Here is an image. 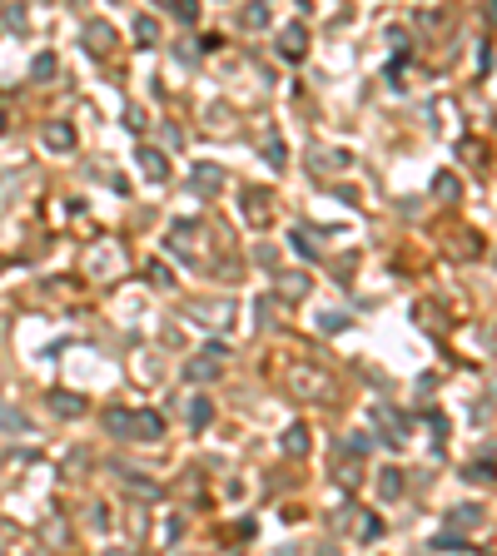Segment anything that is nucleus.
<instances>
[{"label": "nucleus", "instance_id": "obj_1", "mask_svg": "<svg viewBox=\"0 0 497 556\" xmlns=\"http://www.w3.org/2000/svg\"><path fill=\"white\" fill-rule=\"evenodd\" d=\"M159 432H164L159 412H125V437H144V442H154Z\"/></svg>", "mask_w": 497, "mask_h": 556}, {"label": "nucleus", "instance_id": "obj_2", "mask_svg": "<svg viewBox=\"0 0 497 556\" xmlns=\"http://www.w3.org/2000/svg\"><path fill=\"white\" fill-rule=\"evenodd\" d=\"M45 144H50V149H70V144H75V130H70L65 120H55V125H45Z\"/></svg>", "mask_w": 497, "mask_h": 556}, {"label": "nucleus", "instance_id": "obj_3", "mask_svg": "<svg viewBox=\"0 0 497 556\" xmlns=\"http://www.w3.org/2000/svg\"><path fill=\"white\" fill-rule=\"evenodd\" d=\"M50 408L60 412V417H80V412H85V398H75V393H50Z\"/></svg>", "mask_w": 497, "mask_h": 556}, {"label": "nucleus", "instance_id": "obj_4", "mask_svg": "<svg viewBox=\"0 0 497 556\" xmlns=\"http://www.w3.org/2000/svg\"><path fill=\"white\" fill-rule=\"evenodd\" d=\"M284 452H289V457H304V452H308V437H304V427H289V432H284Z\"/></svg>", "mask_w": 497, "mask_h": 556}, {"label": "nucleus", "instance_id": "obj_5", "mask_svg": "<svg viewBox=\"0 0 497 556\" xmlns=\"http://www.w3.org/2000/svg\"><path fill=\"white\" fill-rule=\"evenodd\" d=\"M224 184V174L214 169V164H204V169H194V189H219Z\"/></svg>", "mask_w": 497, "mask_h": 556}, {"label": "nucleus", "instance_id": "obj_6", "mask_svg": "<svg viewBox=\"0 0 497 556\" xmlns=\"http://www.w3.org/2000/svg\"><path fill=\"white\" fill-rule=\"evenodd\" d=\"M284 55H289V60H299V55H304V30H299V25L284 30Z\"/></svg>", "mask_w": 497, "mask_h": 556}, {"label": "nucleus", "instance_id": "obj_7", "mask_svg": "<svg viewBox=\"0 0 497 556\" xmlns=\"http://www.w3.org/2000/svg\"><path fill=\"white\" fill-rule=\"evenodd\" d=\"M104 45H109V25H100V20H95V25H90V50L100 55Z\"/></svg>", "mask_w": 497, "mask_h": 556}, {"label": "nucleus", "instance_id": "obj_8", "mask_svg": "<svg viewBox=\"0 0 497 556\" xmlns=\"http://www.w3.org/2000/svg\"><path fill=\"white\" fill-rule=\"evenodd\" d=\"M139 164H144V174H164V154H154V149H144Z\"/></svg>", "mask_w": 497, "mask_h": 556}, {"label": "nucleus", "instance_id": "obj_9", "mask_svg": "<svg viewBox=\"0 0 497 556\" xmlns=\"http://www.w3.org/2000/svg\"><path fill=\"white\" fill-rule=\"evenodd\" d=\"M433 551H468V541H463V536H437Z\"/></svg>", "mask_w": 497, "mask_h": 556}, {"label": "nucleus", "instance_id": "obj_10", "mask_svg": "<svg viewBox=\"0 0 497 556\" xmlns=\"http://www.w3.org/2000/svg\"><path fill=\"white\" fill-rule=\"evenodd\" d=\"M189 417H194V427H204V422H209V417H214V408H209V398H199V403H194V412H189Z\"/></svg>", "mask_w": 497, "mask_h": 556}, {"label": "nucleus", "instance_id": "obj_11", "mask_svg": "<svg viewBox=\"0 0 497 556\" xmlns=\"http://www.w3.org/2000/svg\"><path fill=\"white\" fill-rule=\"evenodd\" d=\"M437 194L453 199V194H458V179H453V174H437Z\"/></svg>", "mask_w": 497, "mask_h": 556}, {"label": "nucleus", "instance_id": "obj_12", "mask_svg": "<svg viewBox=\"0 0 497 556\" xmlns=\"http://www.w3.org/2000/svg\"><path fill=\"white\" fill-rule=\"evenodd\" d=\"M50 70H55V55H40V60H35V75L50 80Z\"/></svg>", "mask_w": 497, "mask_h": 556}, {"label": "nucleus", "instance_id": "obj_13", "mask_svg": "<svg viewBox=\"0 0 497 556\" xmlns=\"http://www.w3.org/2000/svg\"><path fill=\"white\" fill-rule=\"evenodd\" d=\"M135 35H139V40H144V45H149V40H154V35H159V30H154V20H139V25H135Z\"/></svg>", "mask_w": 497, "mask_h": 556}, {"label": "nucleus", "instance_id": "obj_14", "mask_svg": "<svg viewBox=\"0 0 497 556\" xmlns=\"http://www.w3.org/2000/svg\"><path fill=\"white\" fill-rule=\"evenodd\" d=\"M398 487H403V477H398V472H388V477H383V496H393Z\"/></svg>", "mask_w": 497, "mask_h": 556}, {"label": "nucleus", "instance_id": "obj_15", "mask_svg": "<svg viewBox=\"0 0 497 556\" xmlns=\"http://www.w3.org/2000/svg\"><path fill=\"white\" fill-rule=\"evenodd\" d=\"M244 25H264V6H249L244 11Z\"/></svg>", "mask_w": 497, "mask_h": 556}, {"label": "nucleus", "instance_id": "obj_16", "mask_svg": "<svg viewBox=\"0 0 497 556\" xmlns=\"http://www.w3.org/2000/svg\"><path fill=\"white\" fill-rule=\"evenodd\" d=\"M154 6H175V0H154Z\"/></svg>", "mask_w": 497, "mask_h": 556}, {"label": "nucleus", "instance_id": "obj_17", "mask_svg": "<svg viewBox=\"0 0 497 556\" xmlns=\"http://www.w3.org/2000/svg\"><path fill=\"white\" fill-rule=\"evenodd\" d=\"M0 130H6V115H0Z\"/></svg>", "mask_w": 497, "mask_h": 556}]
</instances>
